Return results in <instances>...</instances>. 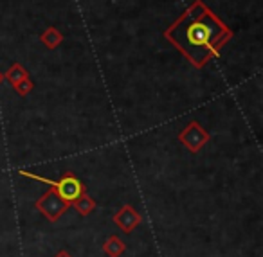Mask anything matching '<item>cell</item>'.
<instances>
[{
	"label": "cell",
	"mask_w": 263,
	"mask_h": 257,
	"mask_svg": "<svg viewBox=\"0 0 263 257\" xmlns=\"http://www.w3.org/2000/svg\"><path fill=\"white\" fill-rule=\"evenodd\" d=\"M54 257H72V255H70V253L67 252V250H62V252H58Z\"/></svg>",
	"instance_id": "cell-10"
},
{
	"label": "cell",
	"mask_w": 263,
	"mask_h": 257,
	"mask_svg": "<svg viewBox=\"0 0 263 257\" xmlns=\"http://www.w3.org/2000/svg\"><path fill=\"white\" fill-rule=\"evenodd\" d=\"M2 81H4V74L0 72V83H2Z\"/></svg>",
	"instance_id": "cell-11"
},
{
	"label": "cell",
	"mask_w": 263,
	"mask_h": 257,
	"mask_svg": "<svg viewBox=\"0 0 263 257\" xmlns=\"http://www.w3.org/2000/svg\"><path fill=\"white\" fill-rule=\"evenodd\" d=\"M13 88H15V92L20 95V97H26V95L29 94V92H33L34 83L29 80V77H26V80H22V81H20V83H16Z\"/></svg>",
	"instance_id": "cell-9"
},
{
	"label": "cell",
	"mask_w": 263,
	"mask_h": 257,
	"mask_svg": "<svg viewBox=\"0 0 263 257\" xmlns=\"http://www.w3.org/2000/svg\"><path fill=\"white\" fill-rule=\"evenodd\" d=\"M164 36L182 52L191 65L202 69L229 44L233 31L211 11L209 6L202 0H195L164 31Z\"/></svg>",
	"instance_id": "cell-1"
},
{
	"label": "cell",
	"mask_w": 263,
	"mask_h": 257,
	"mask_svg": "<svg viewBox=\"0 0 263 257\" xmlns=\"http://www.w3.org/2000/svg\"><path fill=\"white\" fill-rule=\"evenodd\" d=\"M40 40H42V44L49 49V51H52V49H56V47H60V45H62L63 34L60 33L56 27H47V29L42 33Z\"/></svg>",
	"instance_id": "cell-7"
},
{
	"label": "cell",
	"mask_w": 263,
	"mask_h": 257,
	"mask_svg": "<svg viewBox=\"0 0 263 257\" xmlns=\"http://www.w3.org/2000/svg\"><path fill=\"white\" fill-rule=\"evenodd\" d=\"M34 207H36V209L40 210V212L44 214L49 221L54 223V221H58L60 218L67 212V209L70 207V203H67L65 200H63L62 196H58V192L51 187L40 200L34 202Z\"/></svg>",
	"instance_id": "cell-2"
},
{
	"label": "cell",
	"mask_w": 263,
	"mask_h": 257,
	"mask_svg": "<svg viewBox=\"0 0 263 257\" xmlns=\"http://www.w3.org/2000/svg\"><path fill=\"white\" fill-rule=\"evenodd\" d=\"M103 252L108 257H119L126 252V245L123 243V239H119V235H108L103 245Z\"/></svg>",
	"instance_id": "cell-5"
},
{
	"label": "cell",
	"mask_w": 263,
	"mask_h": 257,
	"mask_svg": "<svg viewBox=\"0 0 263 257\" xmlns=\"http://www.w3.org/2000/svg\"><path fill=\"white\" fill-rule=\"evenodd\" d=\"M9 81H11V85L15 87L16 83H20L22 80H26V77H29V72H27V69L24 65H20V63H13L11 67L8 69V72H6V76Z\"/></svg>",
	"instance_id": "cell-8"
},
{
	"label": "cell",
	"mask_w": 263,
	"mask_h": 257,
	"mask_svg": "<svg viewBox=\"0 0 263 257\" xmlns=\"http://www.w3.org/2000/svg\"><path fill=\"white\" fill-rule=\"evenodd\" d=\"M141 220H143V216H141L130 203H124L116 212V216H114V223H116L117 227H119V230H123L124 234H130L134 228L139 227Z\"/></svg>",
	"instance_id": "cell-4"
},
{
	"label": "cell",
	"mask_w": 263,
	"mask_h": 257,
	"mask_svg": "<svg viewBox=\"0 0 263 257\" xmlns=\"http://www.w3.org/2000/svg\"><path fill=\"white\" fill-rule=\"evenodd\" d=\"M209 141H211V135L198 121H191L179 133V142L191 153H198Z\"/></svg>",
	"instance_id": "cell-3"
},
{
	"label": "cell",
	"mask_w": 263,
	"mask_h": 257,
	"mask_svg": "<svg viewBox=\"0 0 263 257\" xmlns=\"http://www.w3.org/2000/svg\"><path fill=\"white\" fill-rule=\"evenodd\" d=\"M70 205L74 207V209H76V212L80 214V216H88V214L92 212V210L96 209V205H98V203L94 202V198H90V196L87 194V191L83 192V194L81 196H78L76 200H74L72 203H70Z\"/></svg>",
	"instance_id": "cell-6"
}]
</instances>
